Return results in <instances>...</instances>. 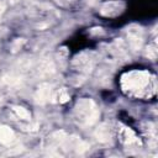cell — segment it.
I'll list each match as a JSON object with an SVG mask.
<instances>
[{
    "label": "cell",
    "instance_id": "obj_1",
    "mask_svg": "<svg viewBox=\"0 0 158 158\" xmlns=\"http://www.w3.org/2000/svg\"><path fill=\"white\" fill-rule=\"evenodd\" d=\"M122 90L135 98H151L156 93V79L147 70H132L121 77Z\"/></svg>",
    "mask_w": 158,
    "mask_h": 158
},
{
    "label": "cell",
    "instance_id": "obj_2",
    "mask_svg": "<svg viewBox=\"0 0 158 158\" xmlns=\"http://www.w3.org/2000/svg\"><path fill=\"white\" fill-rule=\"evenodd\" d=\"M100 116V110L94 100L83 98L77 101L74 106V118L81 127L93 126Z\"/></svg>",
    "mask_w": 158,
    "mask_h": 158
},
{
    "label": "cell",
    "instance_id": "obj_3",
    "mask_svg": "<svg viewBox=\"0 0 158 158\" xmlns=\"http://www.w3.org/2000/svg\"><path fill=\"white\" fill-rule=\"evenodd\" d=\"M44 148L53 156H62L69 152V135L62 130L52 132L44 141Z\"/></svg>",
    "mask_w": 158,
    "mask_h": 158
},
{
    "label": "cell",
    "instance_id": "obj_4",
    "mask_svg": "<svg viewBox=\"0 0 158 158\" xmlns=\"http://www.w3.org/2000/svg\"><path fill=\"white\" fill-rule=\"evenodd\" d=\"M28 14L35 19L36 26L41 30L44 27H48L51 25V21L56 20L58 17L57 11L44 4H35L28 9Z\"/></svg>",
    "mask_w": 158,
    "mask_h": 158
},
{
    "label": "cell",
    "instance_id": "obj_5",
    "mask_svg": "<svg viewBox=\"0 0 158 158\" xmlns=\"http://www.w3.org/2000/svg\"><path fill=\"white\" fill-rule=\"evenodd\" d=\"M118 139L125 146H141V139L136 132L125 125H118Z\"/></svg>",
    "mask_w": 158,
    "mask_h": 158
},
{
    "label": "cell",
    "instance_id": "obj_6",
    "mask_svg": "<svg viewBox=\"0 0 158 158\" xmlns=\"http://www.w3.org/2000/svg\"><path fill=\"white\" fill-rule=\"evenodd\" d=\"M128 44L133 51H138L143 44V31L139 26L132 25L127 28Z\"/></svg>",
    "mask_w": 158,
    "mask_h": 158
},
{
    "label": "cell",
    "instance_id": "obj_7",
    "mask_svg": "<svg viewBox=\"0 0 158 158\" xmlns=\"http://www.w3.org/2000/svg\"><path fill=\"white\" fill-rule=\"evenodd\" d=\"M53 96V90H52V85L48 83H42L38 85V88L36 89L35 94H33V99L36 104L43 105L47 104Z\"/></svg>",
    "mask_w": 158,
    "mask_h": 158
},
{
    "label": "cell",
    "instance_id": "obj_8",
    "mask_svg": "<svg viewBox=\"0 0 158 158\" xmlns=\"http://www.w3.org/2000/svg\"><path fill=\"white\" fill-rule=\"evenodd\" d=\"M74 68L80 73V74H88L94 65V59L90 53H81L79 57L75 58L74 60Z\"/></svg>",
    "mask_w": 158,
    "mask_h": 158
},
{
    "label": "cell",
    "instance_id": "obj_9",
    "mask_svg": "<svg viewBox=\"0 0 158 158\" xmlns=\"http://www.w3.org/2000/svg\"><path fill=\"white\" fill-rule=\"evenodd\" d=\"M125 9V4L120 2V1H109L105 2L101 9H100V14L106 16V17H114L120 15Z\"/></svg>",
    "mask_w": 158,
    "mask_h": 158
},
{
    "label": "cell",
    "instance_id": "obj_10",
    "mask_svg": "<svg viewBox=\"0 0 158 158\" xmlns=\"http://www.w3.org/2000/svg\"><path fill=\"white\" fill-rule=\"evenodd\" d=\"M36 70V75L41 78H48L56 72L54 63L51 59H42L38 62V64L33 68Z\"/></svg>",
    "mask_w": 158,
    "mask_h": 158
},
{
    "label": "cell",
    "instance_id": "obj_11",
    "mask_svg": "<svg viewBox=\"0 0 158 158\" xmlns=\"http://www.w3.org/2000/svg\"><path fill=\"white\" fill-rule=\"evenodd\" d=\"M94 135H95V138H96L99 142H101V143H107V142H110V141H111V137H112V135H111V128H110V126H109L107 123H101V125H99V127L95 130Z\"/></svg>",
    "mask_w": 158,
    "mask_h": 158
},
{
    "label": "cell",
    "instance_id": "obj_12",
    "mask_svg": "<svg viewBox=\"0 0 158 158\" xmlns=\"http://www.w3.org/2000/svg\"><path fill=\"white\" fill-rule=\"evenodd\" d=\"M142 130H143L144 136L148 139V144L154 148L157 146V130H156V126L152 122H146L143 125Z\"/></svg>",
    "mask_w": 158,
    "mask_h": 158
},
{
    "label": "cell",
    "instance_id": "obj_13",
    "mask_svg": "<svg viewBox=\"0 0 158 158\" xmlns=\"http://www.w3.org/2000/svg\"><path fill=\"white\" fill-rule=\"evenodd\" d=\"M15 142V132L9 126H0V143L10 146Z\"/></svg>",
    "mask_w": 158,
    "mask_h": 158
},
{
    "label": "cell",
    "instance_id": "obj_14",
    "mask_svg": "<svg viewBox=\"0 0 158 158\" xmlns=\"http://www.w3.org/2000/svg\"><path fill=\"white\" fill-rule=\"evenodd\" d=\"M11 110H12V112H14L19 118L25 120V121H30V120H31V114H30V111H28L27 109H25V107H22V106H19V105H14V106L11 107Z\"/></svg>",
    "mask_w": 158,
    "mask_h": 158
},
{
    "label": "cell",
    "instance_id": "obj_15",
    "mask_svg": "<svg viewBox=\"0 0 158 158\" xmlns=\"http://www.w3.org/2000/svg\"><path fill=\"white\" fill-rule=\"evenodd\" d=\"M52 99H54V101H57L59 104H64V102H67L70 99V95H69V93H68V90L65 88H62V89L57 90L53 94Z\"/></svg>",
    "mask_w": 158,
    "mask_h": 158
},
{
    "label": "cell",
    "instance_id": "obj_16",
    "mask_svg": "<svg viewBox=\"0 0 158 158\" xmlns=\"http://www.w3.org/2000/svg\"><path fill=\"white\" fill-rule=\"evenodd\" d=\"M147 56L151 59H156L157 58V48L154 46H149L147 49Z\"/></svg>",
    "mask_w": 158,
    "mask_h": 158
},
{
    "label": "cell",
    "instance_id": "obj_17",
    "mask_svg": "<svg viewBox=\"0 0 158 158\" xmlns=\"http://www.w3.org/2000/svg\"><path fill=\"white\" fill-rule=\"evenodd\" d=\"M4 11H5V4H4V1H2V0H0V19H1V16H2Z\"/></svg>",
    "mask_w": 158,
    "mask_h": 158
},
{
    "label": "cell",
    "instance_id": "obj_18",
    "mask_svg": "<svg viewBox=\"0 0 158 158\" xmlns=\"http://www.w3.org/2000/svg\"><path fill=\"white\" fill-rule=\"evenodd\" d=\"M11 4H15V2H17V1H20V0H9Z\"/></svg>",
    "mask_w": 158,
    "mask_h": 158
},
{
    "label": "cell",
    "instance_id": "obj_19",
    "mask_svg": "<svg viewBox=\"0 0 158 158\" xmlns=\"http://www.w3.org/2000/svg\"><path fill=\"white\" fill-rule=\"evenodd\" d=\"M2 105V96H1V93H0V106Z\"/></svg>",
    "mask_w": 158,
    "mask_h": 158
}]
</instances>
